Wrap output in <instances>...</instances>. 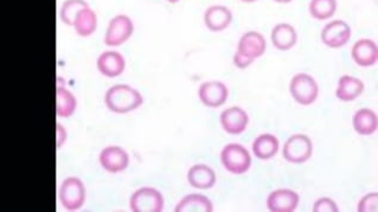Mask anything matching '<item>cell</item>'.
<instances>
[{
  "instance_id": "obj_30",
  "label": "cell",
  "mask_w": 378,
  "mask_h": 212,
  "mask_svg": "<svg viewBox=\"0 0 378 212\" xmlns=\"http://www.w3.org/2000/svg\"><path fill=\"white\" fill-rule=\"evenodd\" d=\"M67 138H68L67 130L62 126L61 123H57V148L62 147L65 145Z\"/></svg>"
},
{
  "instance_id": "obj_6",
  "label": "cell",
  "mask_w": 378,
  "mask_h": 212,
  "mask_svg": "<svg viewBox=\"0 0 378 212\" xmlns=\"http://www.w3.org/2000/svg\"><path fill=\"white\" fill-rule=\"evenodd\" d=\"M165 208V201L160 191L155 187L145 186L138 189L130 198V211L162 212Z\"/></svg>"
},
{
  "instance_id": "obj_29",
  "label": "cell",
  "mask_w": 378,
  "mask_h": 212,
  "mask_svg": "<svg viewBox=\"0 0 378 212\" xmlns=\"http://www.w3.org/2000/svg\"><path fill=\"white\" fill-rule=\"evenodd\" d=\"M234 65L238 69H247L255 61H252V58L247 57L245 55L240 54L238 51H235L234 57H233Z\"/></svg>"
},
{
  "instance_id": "obj_16",
  "label": "cell",
  "mask_w": 378,
  "mask_h": 212,
  "mask_svg": "<svg viewBox=\"0 0 378 212\" xmlns=\"http://www.w3.org/2000/svg\"><path fill=\"white\" fill-rule=\"evenodd\" d=\"M233 12L224 5H213L204 12V24L211 33H222L233 22Z\"/></svg>"
},
{
  "instance_id": "obj_10",
  "label": "cell",
  "mask_w": 378,
  "mask_h": 212,
  "mask_svg": "<svg viewBox=\"0 0 378 212\" xmlns=\"http://www.w3.org/2000/svg\"><path fill=\"white\" fill-rule=\"evenodd\" d=\"M199 101L206 107L218 108L227 102L229 89L226 86V83L221 82V81H208L199 86Z\"/></svg>"
},
{
  "instance_id": "obj_23",
  "label": "cell",
  "mask_w": 378,
  "mask_h": 212,
  "mask_svg": "<svg viewBox=\"0 0 378 212\" xmlns=\"http://www.w3.org/2000/svg\"><path fill=\"white\" fill-rule=\"evenodd\" d=\"M176 212H213V204L209 198L201 194H187L174 208Z\"/></svg>"
},
{
  "instance_id": "obj_26",
  "label": "cell",
  "mask_w": 378,
  "mask_h": 212,
  "mask_svg": "<svg viewBox=\"0 0 378 212\" xmlns=\"http://www.w3.org/2000/svg\"><path fill=\"white\" fill-rule=\"evenodd\" d=\"M87 6H89V5L86 0H65L62 5L61 13H60L62 22L67 26H72V23H74V19H75L77 13Z\"/></svg>"
},
{
  "instance_id": "obj_2",
  "label": "cell",
  "mask_w": 378,
  "mask_h": 212,
  "mask_svg": "<svg viewBox=\"0 0 378 212\" xmlns=\"http://www.w3.org/2000/svg\"><path fill=\"white\" fill-rule=\"evenodd\" d=\"M221 162L228 172L241 176L252 167V155L240 144H228L221 151Z\"/></svg>"
},
{
  "instance_id": "obj_18",
  "label": "cell",
  "mask_w": 378,
  "mask_h": 212,
  "mask_svg": "<svg viewBox=\"0 0 378 212\" xmlns=\"http://www.w3.org/2000/svg\"><path fill=\"white\" fill-rule=\"evenodd\" d=\"M270 40L274 48L280 51H289L296 47L298 42V33L294 26L287 23H280L274 26L270 33Z\"/></svg>"
},
{
  "instance_id": "obj_19",
  "label": "cell",
  "mask_w": 378,
  "mask_h": 212,
  "mask_svg": "<svg viewBox=\"0 0 378 212\" xmlns=\"http://www.w3.org/2000/svg\"><path fill=\"white\" fill-rule=\"evenodd\" d=\"M364 82L355 76L343 75L338 79L335 88V96L343 102H351L358 99L363 94Z\"/></svg>"
},
{
  "instance_id": "obj_3",
  "label": "cell",
  "mask_w": 378,
  "mask_h": 212,
  "mask_svg": "<svg viewBox=\"0 0 378 212\" xmlns=\"http://www.w3.org/2000/svg\"><path fill=\"white\" fill-rule=\"evenodd\" d=\"M289 93L296 104L311 106L319 96V86L313 76L306 72H299L293 76L289 82Z\"/></svg>"
},
{
  "instance_id": "obj_7",
  "label": "cell",
  "mask_w": 378,
  "mask_h": 212,
  "mask_svg": "<svg viewBox=\"0 0 378 212\" xmlns=\"http://www.w3.org/2000/svg\"><path fill=\"white\" fill-rule=\"evenodd\" d=\"M133 33V21L128 16L118 15L109 21L104 42L107 47H120L130 40Z\"/></svg>"
},
{
  "instance_id": "obj_21",
  "label": "cell",
  "mask_w": 378,
  "mask_h": 212,
  "mask_svg": "<svg viewBox=\"0 0 378 212\" xmlns=\"http://www.w3.org/2000/svg\"><path fill=\"white\" fill-rule=\"evenodd\" d=\"M353 130L357 134L369 137L377 132V114L369 108L358 109L352 118Z\"/></svg>"
},
{
  "instance_id": "obj_27",
  "label": "cell",
  "mask_w": 378,
  "mask_h": 212,
  "mask_svg": "<svg viewBox=\"0 0 378 212\" xmlns=\"http://www.w3.org/2000/svg\"><path fill=\"white\" fill-rule=\"evenodd\" d=\"M358 212H377L378 211V194L370 192L360 198L357 205Z\"/></svg>"
},
{
  "instance_id": "obj_31",
  "label": "cell",
  "mask_w": 378,
  "mask_h": 212,
  "mask_svg": "<svg viewBox=\"0 0 378 212\" xmlns=\"http://www.w3.org/2000/svg\"><path fill=\"white\" fill-rule=\"evenodd\" d=\"M275 3H279V4H289L292 3L293 0H274Z\"/></svg>"
},
{
  "instance_id": "obj_8",
  "label": "cell",
  "mask_w": 378,
  "mask_h": 212,
  "mask_svg": "<svg viewBox=\"0 0 378 212\" xmlns=\"http://www.w3.org/2000/svg\"><path fill=\"white\" fill-rule=\"evenodd\" d=\"M352 36V30L349 24L342 19H335L328 23L321 33V42L331 49L345 47Z\"/></svg>"
},
{
  "instance_id": "obj_13",
  "label": "cell",
  "mask_w": 378,
  "mask_h": 212,
  "mask_svg": "<svg viewBox=\"0 0 378 212\" xmlns=\"http://www.w3.org/2000/svg\"><path fill=\"white\" fill-rule=\"evenodd\" d=\"M351 57L358 67L371 68L377 63V44L370 38L357 40L351 48Z\"/></svg>"
},
{
  "instance_id": "obj_22",
  "label": "cell",
  "mask_w": 378,
  "mask_h": 212,
  "mask_svg": "<svg viewBox=\"0 0 378 212\" xmlns=\"http://www.w3.org/2000/svg\"><path fill=\"white\" fill-rule=\"evenodd\" d=\"M72 28L79 37L91 36L98 29V15L90 6L83 8L74 19Z\"/></svg>"
},
{
  "instance_id": "obj_1",
  "label": "cell",
  "mask_w": 378,
  "mask_h": 212,
  "mask_svg": "<svg viewBox=\"0 0 378 212\" xmlns=\"http://www.w3.org/2000/svg\"><path fill=\"white\" fill-rule=\"evenodd\" d=\"M144 97L139 90L128 84H116L105 94L106 107L116 114H127L140 108Z\"/></svg>"
},
{
  "instance_id": "obj_11",
  "label": "cell",
  "mask_w": 378,
  "mask_h": 212,
  "mask_svg": "<svg viewBox=\"0 0 378 212\" xmlns=\"http://www.w3.org/2000/svg\"><path fill=\"white\" fill-rule=\"evenodd\" d=\"M300 197L291 189H277L268 194L267 208L270 212H294L299 206Z\"/></svg>"
},
{
  "instance_id": "obj_20",
  "label": "cell",
  "mask_w": 378,
  "mask_h": 212,
  "mask_svg": "<svg viewBox=\"0 0 378 212\" xmlns=\"http://www.w3.org/2000/svg\"><path fill=\"white\" fill-rule=\"evenodd\" d=\"M280 148V143L274 134L263 133L255 138L252 141V155L260 160H269L277 155Z\"/></svg>"
},
{
  "instance_id": "obj_14",
  "label": "cell",
  "mask_w": 378,
  "mask_h": 212,
  "mask_svg": "<svg viewBox=\"0 0 378 212\" xmlns=\"http://www.w3.org/2000/svg\"><path fill=\"white\" fill-rule=\"evenodd\" d=\"M266 50V38L262 33H257V31H248V33H243L238 40V49H236L240 54L252 58V61L262 57Z\"/></svg>"
},
{
  "instance_id": "obj_24",
  "label": "cell",
  "mask_w": 378,
  "mask_h": 212,
  "mask_svg": "<svg viewBox=\"0 0 378 212\" xmlns=\"http://www.w3.org/2000/svg\"><path fill=\"white\" fill-rule=\"evenodd\" d=\"M77 108V100L75 95L65 87L58 86L56 93V114L60 118H70L74 116Z\"/></svg>"
},
{
  "instance_id": "obj_25",
  "label": "cell",
  "mask_w": 378,
  "mask_h": 212,
  "mask_svg": "<svg viewBox=\"0 0 378 212\" xmlns=\"http://www.w3.org/2000/svg\"><path fill=\"white\" fill-rule=\"evenodd\" d=\"M337 8V0H311L308 11L316 21H328L335 16Z\"/></svg>"
},
{
  "instance_id": "obj_17",
  "label": "cell",
  "mask_w": 378,
  "mask_h": 212,
  "mask_svg": "<svg viewBox=\"0 0 378 212\" xmlns=\"http://www.w3.org/2000/svg\"><path fill=\"white\" fill-rule=\"evenodd\" d=\"M187 183L197 190H209L217 182L216 172L206 164H196L187 171Z\"/></svg>"
},
{
  "instance_id": "obj_33",
  "label": "cell",
  "mask_w": 378,
  "mask_h": 212,
  "mask_svg": "<svg viewBox=\"0 0 378 212\" xmlns=\"http://www.w3.org/2000/svg\"><path fill=\"white\" fill-rule=\"evenodd\" d=\"M166 1L169 4H177V3H179L180 0H166Z\"/></svg>"
},
{
  "instance_id": "obj_9",
  "label": "cell",
  "mask_w": 378,
  "mask_h": 212,
  "mask_svg": "<svg viewBox=\"0 0 378 212\" xmlns=\"http://www.w3.org/2000/svg\"><path fill=\"white\" fill-rule=\"evenodd\" d=\"M99 162L106 172L116 174L126 171L130 165V155L120 146H107L100 152Z\"/></svg>"
},
{
  "instance_id": "obj_5",
  "label": "cell",
  "mask_w": 378,
  "mask_h": 212,
  "mask_svg": "<svg viewBox=\"0 0 378 212\" xmlns=\"http://www.w3.org/2000/svg\"><path fill=\"white\" fill-rule=\"evenodd\" d=\"M313 155V143L306 134H294L289 137L282 148V157L289 164H305Z\"/></svg>"
},
{
  "instance_id": "obj_12",
  "label": "cell",
  "mask_w": 378,
  "mask_h": 212,
  "mask_svg": "<svg viewBox=\"0 0 378 212\" xmlns=\"http://www.w3.org/2000/svg\"><path fill=\"white\" fill-rule=\"evenodd\" d=\"M220 123L226 133L240 135L248 128L249 116L245 109L234 106L221 113Z\"/></svg>"
},
{
  "instance_id": "obj_32",
  "label": "cell",
  "mask_w": 378,
  "mask_h": 212,
  "mask_svg": "<svg viewBox=\"0 0 378 212\" xmlns=\"http://www.w3.org/2000/svg\"><path fill=\"white\" fill-rule=\"evenodd\" d=\"M242 3H245V4H252V3H255L257 0H241Z\"/></svg>"
},
{
  "instance_id": "obj_4",
  "label": "cell",
  "mask_w": 378,
  "mask_h": 212,
  "mask_svg": "<svg viewBox=\"0 0 378 212\" xmlns=\"http://www.w3.org/2000/svg\"><path fill=\"white\" fill-rule=\"evenodd\" d=\"M58 196L62 206L67 211H79L86 203V186L77 177H69L62 182Z\"/></svg>"
},
{
  "instance_id": "obj_15",
  "label": "cell",
  "mask_w": 378,
  "mask_h": 212,
  "mask_svg": "<svg viewBox=\"0 0 378 212\" xmlns=\"http://www.w3.org/2000/svg\"><path fill=\"white\" fill-rule=\"evenodd\" d=\"M96 67L102 76L109 79H116L125 72L126 60L119 51H105L99 56Z\"/></svg>"
},
{
  "instance_id": "obj_28",
  "label": "cell",
  "mask_w": 378,
  "mask_h": 212,
  "mask_svg": "<svg viewBox=\"0 0 378 212\" xmlns=\"http://www.w3.org/2000/svg\"><path fill=\"white\" fill-rule=\"evenodd\" d=\"M313 212H339L338 205L332 198L321 197L314 201Z\"/></svg>"
}]
</instances>
